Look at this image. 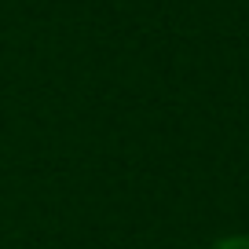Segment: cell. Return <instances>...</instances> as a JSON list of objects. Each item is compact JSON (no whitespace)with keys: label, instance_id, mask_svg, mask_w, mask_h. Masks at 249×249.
<instances>
[{"label":"cell","instance_id":"1","mask_svg":"<svg viewBox=\"0 0 249 249\" xmlns=\"http://www.w3.org/2000/svg\"><path fill=\"white\" fill-rule=\"evenodd\" d=\"M209 249H249V234H234V238H224V242H216V246H209Z\"/></svg>","mask_w":249,"mask_h":249}]
</instances>
